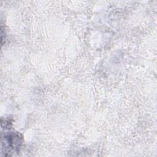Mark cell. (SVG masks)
Returning <instances> with one entry per match:
<instances>
[{"label": "cell", "instance_id": "6da1fadb", "mask_svg": "<svg viewBox=\"0 0 157 157\" xmlns=\"http://www.w3.org/2000/svg\"><path fill=\"white\" fill-rule=\"evenodd\" d=\"M2 153L4 155H8L12 150H16L20 146L21 140L19 134L11 132L2 136Z\"/></svg>", "mask_w": 157, "mask_h": 157}]
</instances>
